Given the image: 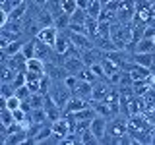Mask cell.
<instances>
[{"label": "cell", "instance_id": "cell-1", "mask_svg": "<svg viewBox=\"0 0 155 145\" xmlns=\"http://www.w3.org/2000/svg\"><path fill=\"white\" fill-rule=\"evenodd\" d=\"M126 68H128V74L130 77H132V81H140V79H147V77H151V70L145 66H140L136 64V62H128V64H124Z\"/></svg>", "mask_w": 155, "mask_h": 145}, {"label": "cell", "instance_id": "cell-2", "mask_svg": "<svg viewBox=\"0 0 155 145\" xmlns=\"http://www.w3.org/2000/svg\"><path fill=\"white\" fill-rule=\"evenodd\" d=\"M89 130L93 132V135L101 143V139L107 135V130H109V120L103 118V116H95V118L91 120V124H89Z\"/></svg>", "mask_w": 155, "mask_h": 145}, {"label": "cell", "instance_id": "cell-3", "mask_svg": "<svg viewBox=\"0 0 155 145\" xmlns=\"http://www.w3.org/2000/svg\"><path fill=\"white\" fill-rule=\"evenodd\" d=\"M58 33H60V31H58L56 25H47V27H41V29H39V33H37L35 37L39 39V41H43V43H47V45L54 47Z\"/></svg>", "mask_w": 155, "mask_h": 145}, {"label": "cell", "instance_id": "cell-4", "mask_svg": "<svg viewBox=\"0 0 155 145\" xmlns=\"http://www.w3.org/2000/svg\"><path fill=\"white\" fill-rule=\"evenodd\" d=\"M72 95H78L85 101L93 99V81H87V79H80L76 85V89L72 91Z\"/></svg>", "mask_w": 155, "mask_h": 145}, {"label": "cell", "instance_id": "cell-5", "mask_svg": "<svg viewBox=\"0 0 155 145\" xmlns=\"http://www.w3.org/2000/svg\"><path fill=\"white\" fill-rule=\"evenodd\" d=\"M62 66H64V70L68 72V74H74L78 76L85 66V62L81 60V58H74V56H70V58H64V62H62Z\"/></svg>", "mask_w": 155, "mask_h": 145}, {"label": "cell", "instance_id": "cell-6", "mask_svg": "<svg viewBox=\"0 0 155 145\" xmlns=\"http://www.w3.org/2000/svg\"><path fill=\"white\" fill-rule=\"evenodd\" d=\"M109 91H110L109 79H97V81H93V99H91V101H103Z\"/></svg>", "mask_w": 155, "mask_h": 145}, {"label": "cell", "instance_id": "cell-7", "mask_svg": "<svg viewBox=\"0 0 155 145\" xmlns=\"http://www.w3.org/2000/svg\"><path fill=\"white\" fill-rule=\"evenodd\" d=\"M72 45V41H70V35L68 33H58V37H56V43H54V52L56 54H60V56H64V52L68 50V47ZM62 62H64V58H62Z\"/></svg>", "mask_w": 155, "mask_h": 145}, {"label": "cell", "instance_id": "cell-8", "mask_svg": "<svg viewBox=\"0 0 155 145\" xmlns=\"http://www.w3.org/2000/svg\"><path fill=\"white\" fill-rule=\"evenodd\" d=\"M132 62L140 66H145L151 70L153 68V62H155V52H134L132 54Z\"/></svg>", "mask_w": 155, "mask_h": 145}, {"label": "cell", "instance_id": "cell-9", "mask_svg": "<svg viewBox=\"0 0 155 145\" xmlns=\"http://www.w3.org/2000/svg\"><path fill=\"white\" fill-rule=\"evenodd\" d=\"M25 70L29 72H37V74H45V70H47V62L45 60H41V58H37V56H33V58H29V60L25 62Z\"/></svg>", "mask_w": 155, "mask_h": 145}, {"label": "cell", "instance_id": "cell-10", "mask_svg": "<svg viewBox=\"0 0 155 145\" xmlns=\"http://www.w3.org/2000/svg\"><path fill=\"white\" fill-rule=\"evenodd\" d=\"M27 8H29V4H27V0H23V2H19L18 6H14L12 10H10V19H14V21H21L23 18H25V14H27Z\"/></svg>", "mask_w": 155, "mask_h": 145}, {"label": "cell", "instance_id": "cell-11", "mask_svg": "<svg viewBox=\"0 0 155 145\" xmlns=\"http://www.w3.org/2000/svg\"><path fill=\"white\" fill-rule=\"evenodd\" d=\"M52 135V126L51 122H47V124H43L41 126V130L37 132V135L33 137V141L31 143H47V139Z\"/></svg>", "mask_w": 155, "mask_h": 145}, {"label": "cell", "instance_id": "cell-12", "mask_svg": "<svg viewBox=\"0 0 155 145\" xmlns=\"http://www.w3.org/2000/svg\"><path fill=\"white\" fill-rule=\"evenodd\" d=\"M136 52H155V39L149 37H142L138 43H136Z\"/></svg>", "mask_w": 155, "mask_h": 145}, {"label": "cell", "instance_id": "cell-13", "mask_svg": "<svg viewBox=\"0 0 155 145\" xmlns=\"http://www.w3.org/2000/svg\"><path fill=\"white\" fill-rule=\"evenodd\" d=\"M47 110L45 108H33L29 112V124H47Z\"/></svg>", "mask_w": 155, "mask_h": 145}, {"label": "cell", "instance_id": "cell-14", "mask_svg": "<svg viewBox=\"0 0 155 145\" xmlns=\"http://www.w3.org/2000/svg\"><path fill=\"white\" fill-rule=\"evenodd\" d=\"M54 25L58 27V31H66L68 25H70V14H66V12H58L56 16H54Z\"/></svg>", "mask_w": 155, "mask_h": 145}, {"label": "cell", "instance_id": "cell-15", "mask_svg": "<svg viewBox=\"0 0 155 145\" xmlns=\"http://www.w3.org/2000/svg\"><path fill=\"white\" fill-rule=\"evenodd\" d=\"M85 31H87V35H89L91 39L99 35V19L87 18V19H85Z\"/></svg>", "mask_w": 155, "mask_h": 145}, {"label": "cell", "instance_id": "cell-16", "mask_svg": "<svg viewBox=\"0 0 155 145\" xmlns=\"http://www.w3.org/2000/svg\"><path fill=\"white\" fill-rule=\"evenodd\" d=\"M101 10H103V4H101V0H91L89 2V6H87V18H99V14H101Z\"/></svg>", "mask_w": 155, "mask_h": 145}, {"label": "cell", "instance_id": "cell-17", "mask_svg": "<svg viewBox=\"0 0 155 145\" xmlns=\"http://www.w3.org/2000/svg\"><path fill=\"white\" fill-rule=\"evenodd\" d=\"M87 19V12L84 8H76V12L70 14V23H85Z\"/></svg>", "mask_w": 155, "mask_h": 145}, {"label": "cell", "instance_id": "cell-18", "mask_svg": "<svg viewBox=\"0 0 155 145\" xmlns=\"http://www.w3.org/2000/svg\"><path fill=\"white\" fill-rule=\"evenodd\" d=\"M80 143H84V145H91V143H99V139L93 135V132H91L89 128L84 130V132L80 134Z\"/></svg>", "mask_w": 155, "mask_h": 145}, {"label": "cell", "instance_id": "cell-19", "mask_svg": "<svg viewBox=\"0 0 155 145\" xmlns=\"http://www.w3.org/2000/svg\"><path fill=\"white\" fill-rule=\"evenodd\" d=\"M0 93L8 99V97L16 95V87L12 85V81H2V83H0Z\"/></svg>", "mask_w": 155, "mask_h": 145}, {"label": "cell", "instance_id": "cell-20", "mask_svg": "<svg viewBox=\"0 0 155 145\" xmlns=\"http://www.w3.org/2000/svg\"><path fill=\"white\" fill-rule=\"evenodd\" d=\"M6 108H10V110L21 108V99H19L18 95H12V97H8V101H6Z\"/></svg>", "mask_w": 155, "mask_h": 145}, {"label": "cell", "instance_id": "cell-21", "mask_svg": "<svg viewBox=\"0 0 155 145\" xmlns=\"http://www.w3.org/2000/svg\"><path fill=\"white\" fill-rule=\"evenodd\" d=\"M76 8H78L76 0H62V12L72 14V12H76Z\"/></svg>", "mask_w": 155, "mask_h": 145}, {"label": "cell", "instance_id": "cell-22", "mask_svg": "<svg viewBox=\"0 0 155 145\" xmlns=\"http://www.w3.org/2000/svg\"><path fill=\"white\" fill-rule=\"evenodd\" d=\"M25 81H27V77H25V72H18L16 77H14V81H12V85L16 87H21V85H25Z\"/></svg>", "mask_w": 155, "mask_h": 145}, {"label": "cell", "instance_id": "cell-23", "mask_svg": "<svg viewBox=\"0 0 155 145\" xmlns=\"http://www.w3.org/2000/svg\"><path fill=\"white\" fill-rule=\"evenodd\" d=\"M16 95H18L21 101H27L29 97H31V91H29L27 85H21V87H18V89H16Z\"/></svg>", "mask_w": 155, "mask_h": 145}, {"label": "cell", "instance_id": "cell-24", "mask_svg": "<svg viewBox=\"0 0 155 145\" xmlns=\"http://www.w3.org/2000/svg\"><path fill=\"white\" fill-rule=\"evenodd\" d=\"M8 19H10V14H8V10H4L2 6H0V27H4L8 23Z\"/></svg>", "mask_w": 155, "mask_h": 145}, {"label": "cell", "instance_id": "cell-25", "mask_svg": "<svg viewBox=\"0 0 155 145\" xmlns=\"http://www.w3.org/2000/svg\"><path fill=\"white\" fill-rule=\"evenodd\" d=\"M78 2V8H84V10H87V6H89V2L91 0H76Z\"/></svg>", "mask_w": 155, "mask_h": 145}, {"label": "cell", "instance_id": "cell-26", "mask_svg": "<svg viewBox=\"0 0 155 145\" xmlns=\"http://www.w3.org/2000/svg\"><path fill=\"white\" fill-rule=\"evenodd\" d=\"M33 4H35V6H41V8H45L47 0H33Z\"/></svg>", "mask_w": 155, "mask_h": 145}, {"label": "cell", "instance_id": "cell-27", "mask_svg": "<svg viewBox=\"0 0 155 145\" xmlns=\"http://www.w3.org/2000/svg\"><path fill=\"white\" fill-rule=\"evenodd\" d=\"M149 12H151V18H155V2L151 4V10H149Z\"/></svg>", "mask_w": 155, "mask_h": 145}, {"label": "cell", "instance_id": "cell-28", "mask_svg": "<svg viewBox=\"0 0 155 145\" xmlns=\"http://www.w3.org/2000/svg\"><path fill=\"white\" fill-rule=\"evenodd\" d=\"M0 110H2V108H0Z\"/></svg>", "mask_w": 155, "mask_h": 145}]
</instances>
